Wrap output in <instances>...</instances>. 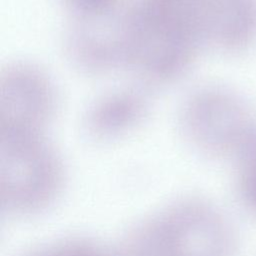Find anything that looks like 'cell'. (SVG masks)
<instances>
[{
  "label": "cell",
  "instance_id": "1",
  "mask_svg": "<svg viewBox=\"0 0 256 256\" xmlns=\"http://www.w3.org/2000/svg\"><path fill=\"white\" fill-rule=\"evenodd\" d=\"M63 161L44 132L0 131L1 207L9 216H35L59 200Z\"/></svg>",
  "mask_w": 256,
  "mask_h": 256
},
{
  "label": "cell",
  "instance_id": "9",
  "mask_svg": "<svg viewBox=\"0 0 256 256\" xmlns=\"http://www.w3.org/2000/svg\"><path fill=\"white\" fill-rule=\"evenodd\" d=\"M245 153L243 184L247 197L256 205V136L242 151Z\"/></svg>",
  "mask_w": 256,
  "mask_h": 256
},
{
  "label": "cell",
  "instance_id": "8",
  "mask_svg": "<svg viewBox=\"0 0 256 256\" xmlns=\"http://www.w3.org/2000/svg\"><path fill=\"white\" fill-rule=\"evenodd\" d=\"M24 256H116V251L95 239L72 236L43 244Z\"/></svg>",
  "mask_w": 256,
  "mask_h": 256
},
{
  "label": "cell",
  "instance_id": "3",
  "mask_svg": "<svg viewBox=\"0 0 256 256\" xmlns=\"http://www.w3.org/2000/svg\"><path fill=\"white\" fill-rule=\"evenodd\" d=\"M187 144L205 153L243 151L256 136V117L244 98L223 86L191 93L178 117Z\"/></svg>",
  "mask_w": 256,
  "mask_h": 256
},
{
  "label": "cell",
  "instance_id": "5",
  "mask_svg": "<svg viewBox=\"0 0 256 256\" xmlns=\"http://www.w3.org/2000/svg\"><path fill=\"white\" fill-rule=\"evenodd\" d=\"M57 108L55 86L39 67L16 62L0 79V131L45 132Z\"/></svg>",
  "mask_w": 256,
  "mask_h": 256
},
{
  "label": "cell",
  "instance_id": "7",
  "mask_svg": "<svg viewBox=\"0 0 256 256\" xmlns=\"http://www.w3.org/2000/svg\"><path fill=\"white\" fill-rule=\"evenodd\" d=\"M148 111V100L136 89H122L96 100L84 118V129L94 140L117 139L134 130Z\"/></svg>",
  "mask_w": 256,
  "mask_h": 256
},
{
  "label": "cell",
  "instance_id": "6",
  "mask_svg": "<svg viewBox=\"0 0 256 256\" xmlns=\"http://www.w3.org/2000/svg\"><path fill=\"white\" fill-rule=\"evenodd\" d=\"M202 45L226 54H240L256 46V0H204Z\"/></svg>",
  "mask_w": 256,
  "mask_h": 256
},
{
  "label": "cell",
  "instance_id": "4",
  "mask_svg": "<svg viewBox=\"0 0 256 256\" xmlns=\"http://www.w3.org/2000/svg\"><path fill=\"white\" fill-rule=\"evenodd\" d=\"M129 7L119 3L103 11L76 14L66 38L75 65L90 73L129 67Z\"/></svg>",
  "mask_w": 256,
  "mask_h": 256
},
{
  "label": "cell",
  "instance_id": "2",
  "mask_svg": "<svg viewBox=\"0 0 256 256\" xmlns=\"http://www.w3.org/2000/svg\"><path fill=\"white\" fill-rule=\"evenodd\" d=\"M116 256H219L217 220L200 201L177 198L133 225Z\"/></svg>",
  "mask_w": 256,
  "mask_h": 256
},
{
  "label": "cell",
  "instance_id": "10",
  "mask_svg": "<svg viewBox=\"0 0 256 256\" xmlns=\"http://www.w3.org/2000/svg\"><path fill=\"white\" fill-rule=\"evenodd\" d=\"M76 14H87L112 8L120 3L119 0H64Z\"/></svg>",
  "mask_w": 256,
  "mask_h": 256
}]
</instances>
